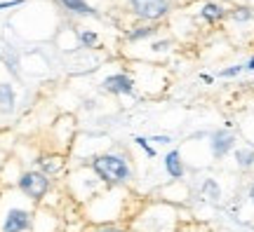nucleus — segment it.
Segmentation results:
<instances>
[{"label": "nucleus", "instance_id": "f257e3e1", "mask_svg": "<svg viewBox=\"0 0 254 232\" xmlns=\"http://www.w3.org/2000/svg\"><path fill=\"white\" fill-rule=\"evenodd\" d=\"M36 223V202L28 197L5 195L0 199V232H33Z\"/></svg>", "mask_w": 254, "mask_h": 232}, {"label": "nucleus", "instance_id": "f03ea898", "mask_svg": "<svg viewBox=\"0 0 254 232\" xmlns=\"http://www.w3.org/2000/svg\"><path fill=\"white\" fill-rule=\"evenodd\" d=\"M90 169L94 171V176L109 187H118L127 186L134 179V169H132V162L127 160L125 155L120 152H101L92 157Z\"/></svg>", "mask_w": 254, "mask_h": 232}, {"label": "nucleus", "instance_id": "7ed1b4c3", "mask_svg": "<svg viewBox=\"0 0 254 232\" xmlns=\"http://www.w3.org/2000/svg\"><path fill=\"white\" fill-rule=\"evenodd\" d=\"M17 187L21 195L28 197L31 202L38 204V202H43L47 197V192L52 190V179L38 169H28V171H21V174H19Z\"/></svg>", "mask_w": 254, "mask_h": 232}, {"label": "nucleus", "instance_id": "20e7f679", "mask_svg": "<svg viewBox=\"0 0 254 232\" xmlns=\"http://www.w3.org/2000/svg\"><path fill=\"white\" fill-rule=\"evenodd\" d=\"M129 9L144 21H158L167 17V12L172 9V0H129Z\"/></svg>", "mask_w": 254, "mask_h": 232}, {"label": "nucleus", "instance_id": "39448f33", "mask_svg": "<svg viewBox=\"0 0 254 232\" xmlns=\"http://www.w3.org/2000/svg\"><path fill=\"white\" fill-rule=\"evenodd\" d=\"M233 148H236V136L231 134L228 129H217L214 134L209 136V150H212L214 160H224Z\"/></svg>", "mask_w": 254, "mask_h": 232}, {"label": "nucleus", "instance_id": "423d86ee", "mask_svg": "<svg viewBox=\"0 0 254 232\" xmlns=\"http://www.w3.org/2000/svg\"><path fill=\"white\" fill-rule=\"evenodd\" d=\"M104 90L111 94H118V96H129L134 94V80L127 75V73H113L109 78H104Z\"/></svg>", "mask_w": 254, "mask_h": 232}, {"label": "nucleus", "instance_id": "0eeeda50", "mask_svg": "<svg viewBox=\"0 0 254 232\" xmlns=\"http://www.w3.org/2000/svg\"><path fill=\"white\" fill-rule=\"evenodd\" d=\"M165 171H167V176L174 181L184 179V174H186V167H184V160H182V152L179 150H170L165 155Z\"/></svg>", "mask_w": 254, "mask_h": 232}, {"label": "nucleus", "instance_id": "6e6552de", "mask_svg": "<svg viewBox=\"0 0 254 232\" xmlns=\"http://www.w3.org/2000/svg\"><path fill=\"white\" fill-rule=\"evenodd\" d=\"M64 9H68L71 14H80V17H97L94 7L87 5V0H59Z\"/></svg>", "mask_w": 254, "mask_h": 232}, {"label": "nucleus", "instance_id": "1a4fd4ad", "mask_svg": "<svg viewBox=\"0 0 254 232\" xmlns=\"http://www.w3.org/2000/svg\"><path fill=\"white\" fill-rule=\"evenodd\" d=\"M14 103H17V96H14V90L7 82H0V113L9 115L14 110Z\"/></svg>", "mask_w": 254, "mask_h": 232}, {"label": "nucleus", "instance_id": "9d476101", "mask_svg": "<svg viewBox=\"0 0 254 232\" xmlns=\"http://www.w3.org/2000/svg\"><path fill=\"white\" fill-rule=\"evenodd\" d=\"M226 14H228L226 7H224V5H219V2H205V5H202V9H200V17L205 19V21H209V24L221 21Z\"/></svg>", "mask_w": 254, "mask_h": 232}, {"label": "nucleus", "instance_id": "9b49d317", "mask_svg": "<svg viewBox=\"0 0 254 232\" xmlns=\"http://www.w3.org/2000/svg\"><path fill=\"white\" fill-rule=\"evenodd\" d=\"M236 164L240 169L254 167V148H238L236 150Z\"/></svg>", "mask_w": 254, "mask_h": 232}, {"label": "nucleus", "instance_id": "f8f14e48", "mask_svg": "<svg viewBox=\"0 0 254 232\" xmlns=\"http://www.w3.org/2000/svg\"><path fill=\"white\" fill-rule=\"evenodd\" d=\"M155 31H158V28H153V26H139L136 31H129V33H127V38H129V40H141V38L155 36Z\"/></svg>", "mask_w": 254, "mask_h": 232}, {"label": "nucleus", "instance_id": "ddd939ff", "mask_svg": "<svg viewBox=\"0 0 254 232\" xmlns=\"http://www.w3.org/2000/svg\"><path fill=\"white\" fill-rule=\"evenodd\" d=\"M80 43H82V47H97L99 38H97L94 31H80Z\"/></svg>", "mask_w": 254, "mask_h": 232}, {"label": "nucleus", "instance_id": "4468645a", "mask_svg": "<svg viewBox=\"0 0 254 232\" xmlns=\"http://www.w3.org/2000/svg\"><path fill=\"white\" fill-rule=\"evenodd\" d=\"M134 141H136V145H139V148H144L148 157H155V148L148 143V139H144V136H136Z\"/></svg>", "mask_w": 254, "mask_h": 232}, {"label": "nucleus", "instance_id": "2eb2a0df", "mask_svg": "<svg viewBox=\"0 0 254 232\" xmlns=\"http://www.w3.org/2000/svg\"><path fill=\"white\" fill-rule=\"evenodd\" d=\"M231 17L236 19V21H247V19H252V12L247 7H238L236 12H231Z\"/></svg>", "mask_w": 254, "mask_h": 232}, {"label": "nucleus", "instance_id": "dca6fc26", "mask_svg": "<svg viewBox=\"0 0 254 232\" xmlns=\"http://www.w3.org/2000/svg\"><path fill=\"white\" fill-rule=\"evenodd\" d=\"M202 190H205L207 195H212V197H214V199H217V197H219V187H217V183H214V181H212V179H207V181H205V186H202Z\"/></svg>", "mask_w": 254, "mask_h": 232}, {"label": "nucleus", "instance_id": "f3484780", "mask_svg": "<svg viewBox=\"0 0 254 232\" xmlns=\"http://www.w3.org/2000/svg\"><path fill=\"white\" fill-rule=\"evenodd\" d=\"M94 232H127V230L125 228H120V225H113V223H101Z\"/></svg>", "mask_w": 254, "mask_h": 232}, {"label": "nucleus", "instance_id": "a211bd4d", "mask_svg": "<svg viewBox=\"0 0 254 232\" xmlns=\"http://www.w3.org/2000/svg\"><path fill=\"white\" fill-rule=\"evenodd\" d=\"M245 71V66H231V68H224L221 71V78H236L238 73Z\"/></svg>", "mask_w": 254, "mask_h": 232}, {"label": "nucleus", "instance_id": "6ab92c4d", "mask_svg": "<svg viewBox=\"0 0 254 232\" xmlns=\"http://www.w3.org/2000/svg\"><path fill=\"white\" fill-rule=\"evenodd\" d=\"M24 0H5V2H0V9H7V7H19Z\"/></svg>", "mask_w": 254, "mask_h": 232}, {"label": "nucleus", "instance_id": "aec40b11", "mask_svg": "<svg viewBox=\"0 0 254 232\" xmlns=\"http://www.w3.org/2000/svg\"><path fill=\"white\" fill-rule=\"evenodd\" d=\"M148 141H155V143H172V139H170V136H153V139H148Z\"/></svg>", "mask_w": 254, "mask_h": 232}, {"label": "nucleus", "instance_id": "412c9836", "mask_svg": "<svg viewBox=\"0 0 254 232\" xmlns=\"http://www.w3.org/2000/svg\"><path fill=\"white\" fill-rule=\"evenodd\" d=\"M250 202L254 204V179H252V183H250Z\"/></svg>", "mask_w": 254, "mask_h": 232}, {"label": "nucleus", "instance_id": "4be33fe9", "mask_svg": "<svg viewBox=\"0 0 254 232\" xmlns=\"http://www.w3.org/2000/svg\"><path fill=\"white\" fill-rule=\"evenodd\" d=\"M245 68H247V71H254V56H252V59H250V61L245 63Z\"/></svg>", "mask_w": 254, "mask_h": 232}]
</instances>
